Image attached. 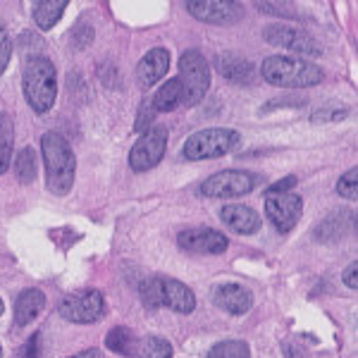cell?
<instances>
[{
  "label": "cell",
  "instance_id": "cell-20",
  "mask_svg": "<svg viewBox=\"0 0 358 358\" xmlns=\"http://www.w3.org/2000/svg\"><path fill=\"white\" fill-rule=\"evenodd\" d=\"M179 103H182V86H179V79L175 77L155 91L151 106H153V110H158V113H170V110H175Z\"/></svg>",
  "mask_w": 358,
  "mask_h": 358
},
{
  "label": "cell",
  "instance_id": "cell-32",
  "mask_svg": "<svg viewBox=\"0 0 358 358\" xmlns=\"http://www.w3.org/2000/svg\"><path fill=\"white\" fill-rule=\"evenodd\" d=\"M356 270H358V265H356V263H351L349 268L344 270V285L349 287V289H356V287H358V280H356Z\"/></svg>",
  "mask_w": 358,
  "mask_h": 358
},
{
  "label": "cell",
  "instance_id": "cell-9",
  "mask_svg": "<svg viewBox=\"0 0 358 358\" xmlns=\"http://www.w3.org/2000/svg\"><path fill=\"white\" fill-rule=\"evenodd\" d=\"M253 184H256V177L248 175V172L224 170L208 177L201 184V194L208 196V199H239V196L253 192Z\"/></svg>",
  "mask_w": 358,
  "mask_h": 358
},
{
  "label": "cell",
  "instance_id": "cell-11",
  "mask_svg": "<svg viewBox=\"0 0 358 358\" xmlns=\"http://www.w3.org/2000/svg\"><path fill=\"white\" fill-rule=\"evenodd\" d=\"M303 213V201L301 196L292 192L282 194H265V215L268 220L275 224L277 232L287 234L294 229V224L299 222Z\"/></svg>",
  "mask_w": 358,
  "mask_h": 358
},
{
  "label": "cell",
  "instance_id": "cell-17",
  "mask_svg": "<svg viewBox=\"0 0 358 358\" xmlns=\"http://www.w3.org/2000/svg\"><path fill=\"white\" fill-rule=\"evenodd\" d=\"M45 308V294L41 289H24L15 303V325L24 327Z\"/></svg>",
  "mask_w": 358,
  "mask_h": 358
},
{
  "label": "cell",
  "instance_id": "cell-26",
  "mask_svg": "<svg viewBox=\"0 0 358 358\" xmlns=\"http://www.w3.org/2000/svg\"><path fill=\"white\" fill-rule=\"evenodd\" d=\"M337 194L342 196V199L356 201V196H358V170H356V167H351L349 172H344V175L339 177Z\"/></svg>",
  "mask_w": 358,
  "mask_h": 358
},
{
  "label": "cell",
  "instance_id": "cell-33",
  "mask_svg": "<svg viewBox=\"0 0 358 358\" xmlns=\"http://www.w3.org/2000/svg\"><path fill=\"white\" fill-rule=\"evenodd\" d=\"M22 358H38V334H34L31 339H29L27 349H24V356Z\"/></svg>",
  "mask_w": 358,
  "mask_h": 358
},
{
  "label": "cell",
  "instance_id": "cell-35",
  "mask_svg": "<svg viewBox=\"0 0 358 358\" xmlns=\"http://www.w3.org/2000/svg\"><path fill=\"white\" fill-rule=\"evenodd\" d=\"M0 315H3V301H0Z\"/></svg>",
  "mask_w": 358,
  "mask_h": 358
},
{
  "label": "cell",
  "instance_id": "cell-28",
  "mask_svg": "<svg viewBox=\"0 0 358 358\" xmlns=\"http://www.w3.org/2000/svg\"><path fill=\"white\" fill-rule=\"evenodd\" d=\"M349 110L346 108H320V110H315L310 115V122H339V120H344Z\"/></svg>",
  "mask_w": 358,
  "mask_h": 358
},
{
  "label": "cell",
  "instance_id": "cell-5",
  "mask_svg": "<svg viewBox=\"0 0 358 358\" xmlns=\"http://www.w3.org/2000/svg\"><path fill=\"white\" fill-rule=\"evenodd\" d=\"M241 136L234 129H224V127H213V129L194 131L184 143V158L187 160H210L220 158V155L232 153L239 148Z\"/></svg>",
  "mask_w": 358,
  "mask_h": 358
},
{
  "label": "cell",
  "instance_id": "cell-19",
  "mask_svg": "<svg viewBox=\"0 0 358 358\" xmlns=\"http://www.w3.org/2000/svg\"><path fill=\"white\" fill-rule=\"evenodd\" d=\"M67 10V0H41V3H34V22L38 29L48 31L57 24V20Z\"/></svg>",
  "mask_w": 358,
  "mask_h": 358
},
{
  "label": "cell",
  "instance_id": "cell-1",
  "mask_svg": "<svg viewBox=\"0 0 358 358\" xmlns=\"http://www.w3.org/2000/svg\"><path fill=\"white\" fill-rule=\"evenodd\" d=\"M41 155L45 165V184H48L50 194H69L74 184V175H77V158H74V151L67 143V138L57 134V131L43 134Z\"/></svg>",
  "mask_w": 358,
  "mask_h": 358
},
{
  "label": "cell",
  "instance_id": "cell-16",
  "mask_svg": "<svg viewBox=\"0 0 358 358\" xmlns=\"http://www.w3.org/2000/svg\"><path fill=\"white\" fill-rule=\"evenodd\" d=\"M220 217L236 234H256L258 229H261V217H258V213L248 206H239V203L224 206Z\"/></svg>",
  "mask_w": 358,
  "mask_h": 358
},
{
  "label": "cell",
  "instance_id": "cell-25",
  "mask_svg": "<svg viewBox=\"0 0 358 358\" xmlns=\"http://www.w3.org/2000/svg\"><path fill=\"white\" fill-rule=\"evenodd\" d=\"M138 358H172V344L163 337H148L138 346Z\"/></svg>",
  "mask_w": 358,
  "mask_h": 358
},
{
  "label": "cell",
  "instance_id": "cell-24",
  "mask_svg": "<svg viewBox=\"0 0 358 358\" xmlns=\"http://www.w3.org/2000/svg\"><path fill=\"white\" fill-rule=\"evenodd\" d=\"M208 358H251V349L241 339H229V342L215 344L208 351Z\"/></svg>",
  "mask_w": 358,
  "mask_h": 358
},
{
  "label": "cell",
  "instance_id": "cell-29",
  "mask_svg": "<svg viewBox=\"0 0 358 358\" xmlns=\"http://www.w3.org/2000/svg\"><path fill=\"white\" fill-rule=\"evenodd\" d=\"M10 55H13V43H10V34L5 24L0 22V74L8 69L10 65Z\"/></svg>",
  "mask_w": 358,
  "mask_h": 358
},
{
  "label": "cell",
  "instance_id": "cell-30",
  "mask_svg": "<svg viewBox=\"0 0 358 358\" xmlns=\"http://www.w3.org/2000/svg\"><path fill=\"white\" fill-rule=\"evenodd\" d=\"M151 103H143L141 106V115H138V120H136V124H134V129L136 131H148L153 127V120H151Z\"/></svg>",
  "mask_w": 358,
  "mask_h": 358
},
{
  "label": "cell",
  "instance_id": "cell-23",
  "mask_svg": "<svg viewBox=\"0 0 358 358\" xmlns=\"http://www.w3.org/2000/svg\"><path fill=\"white\" fill-rule=\"evenodd\" d=\"M15 175L22 184H31L36 179V151L24 146L15 158Z\"/></svg>",
  "mask_w": 358,
  "mask_h": 358
},
{
  "label": "cell",
  "instance_id": "cell-21",
  "mask_svg": "<svg viewBox=\"0 0 358 358\" xmlns=\"http://www.w3.org/2000/svg\"><path fill=\"white\" fill-rule=\"evenodd\" d=\"M15 143V122L10 115H0V175L10 167Z\"/></svg>",
  "mask_w": 358,
  "mask_h": 358
},
{
  "label": "cell",
  "instance_id": "cell-22",
  "mask_svg": "<svg viewBox=\"0 0 358 358\" xmlns=\"http://www.w3.org/2000/svg\"><path fill=\"white\" fill-rule=\"evenodd\" d=\"M106 346L120 356H134L136 351L134 334H131V330H127V327H113L106 337Z\"/></svg>",
  "mask_w": 358,
  "mask_h": 358
},
{
  "label": "cell",
  "instance_id": "cell-6",
  "mask_svg": "<svg viewBox=\"0 0 358 358\" xmlns=\"http://www.w3.org/2000/svg\"><path fill=\"white\" fill-rule=\"evenodd\" d=\"M179 86H182V106H199L210 89V65L199 50H187L179 57Z\"/></svg>",
  "mask_w": 358,
  "mask_h": 358
},
{
  "label": "cell",
  "instance_id": "cell-18",
  "mask_svg": "<svg viewBox=\"0 0 358 358\" xmlns=\"http://www.w3.org/2000/svg\"><path fill=\"white\" fill-rule=\"evenodd\" d=\"M215 67L217 72H222L224 79L236 84H251L253 82V65L248 60L232 53H222L215 57Z\"/></svg>",
  "mask_w": 358,
  "mask_h": 358
},
{
  "label": "cell",
  "instance_id": "cell-2",
  "mask_svg": "<svg viewBox=\"0 0 358 358\" xmlns=\"http://www.w3.org/2000/svg\"><path fill=\"white\" fill-rule=\"evenodd\" d=\"M261 72L265 82L282 89H310L325 79V72L320 67L306 57L294 55H270L268 60H263Z\"/></svg>",
  "mask_w": 358,
  "mask_h": 358
},
{
  "label": "cell",
  "instance_id": "cell-36",
  "mask_svg": "<svg viewBox=\"0 0 358 358\" xmlns=\"http://www.w3.org/2000/svg\"><path fill=\"white\" fill-rule=\"evenodd\" d=\"M0 358H3V349H0Z\"/></svg>",
  "mask_w": 358,
  "mask_h": 358
},
{
  "label": "cell",
  "instance_id": "cell-14",
  "mask_svg": "<svg viewBox=\"0 0 358 358\" xmlns=\"http://www.w3.org/2000/svg\"><path fill=\"white\" fill-rule=\"evenodd\" d=\"M213 303L229 315H244L253 306V294L246 287L227 282V285H220L213 292Z\"/></svg>",
  "mask_w": 358,
  "mask_h": 358
},
{
  "label": "cell",
  "instance_id": "cell-27",
  "mask_svg": "<svg viewBox=\"0 0 358 358\" xmlns=\"http://www.w3.org/2000/svg\"><path fill=\"white\" fill-rule=\"evenodd\" d=\"M256 8L261 13H268V15H275V17H285V20H299L296 8L292 3H256Z\"/></svg>",
  "mask_w": 358,
  "mask_h": 358
},
{
  "label": "cell",
  "instance_id": "cell-12",
  "mask_svg": "<svg viewBox=\"0 0 358 358\" xmlns=\"http://www.w3.org/2000/svg\"><path fill=\"white\" fill-rule=\"evenodd\" d=\"M187 13L206 24H234L241 20L244 8L234 0H210V3L196 0V3H187Z\"/></svg>",
  "mask_w": 358,
  "mask_h": 358
},
{
  "label": "cell",
  "instance_id": "cell-31",
  "mask_svg": "<svg viewBox=\"0 0 358 358\" xmlns=\"http://www.w3.org/2000/svg\"><path fill=\"white\" fill-rule=\"evenodd\" d=\"M296 184V177H287V179H280L277 184L268 189V194H282V192H292V187Z\"/></svg>",
  "mask_w": 358,
  "mask_h": 358
},
{
  "label": "cell",
  "instance_id": "cell-3",
  "mask_svg": "<svg viewBox=\"0 0 358 358\" xmlns=\"http://www.w3.org/2000/svg\"><path fill=\"white\" fill-rule=\"evenodd\" d=\"M22 86H24V96L29 106L38 115L48 113L55 103L57 96V74L55 67L48 57H31L24 67V77H22Z\"/></svg>",
  "mask_w": 358,
  "mask_h": 358
},
{
  "label": "cell",
  "instance_id": "cell-7",
  "mask_svg": "<svg viewBox=\"0 0 358 358\" xmlns=\"http://www.w3.org/2000/svg\"><path fill=\"white\" fill-rule=\"evenodd\" d=\"M60 315L69 322H77V325H91V322L101 320L106 313V301H103V294L96 289H84L77 294H69L65 301L60 303Z\"/></svg>",
  "mask_w": 358,
  "mask_h": 358
},
{
  "label": "cell",
  "instance_id": "cell-10",
  "mask_svg": "<svg viewBox=\"0 0 358 358\" xmlns=\"http://www.w3.org/2000/svg\"><path fill=\"white\" fill-rule=\"evenodd\" d=\"M167 148V129L165 127H151L143 131V136L134 143L129 151V167L134 172H146L163 160Z\"/></svg>",
  "mask_w": 358,
  "mask_h": 358
},
{
  "label": "cell",
  "instance_id": "cell-34",
  "mask_svg": "<svg viewBox=\"0 0 358 358\" xmlns=\"http://www.w3.org/2000/svg\"><path fill=\"white\" fill-rule=\"evenodd\" d=\"M69 358H103V354L98 349H86V351H82V354L69 356Z\"/></svg>",
  "mask_w": 358,
  "mask_h": 358
},
{
  "label": "cell",
  "instance_id": "cell-8",
  "mask_svg": "<svg viewBox=\"0 0 358 358\" xmlns=\"http://www.w3.org/2000/svg\"><path fill=\"white\" fill-rule=\"evenodd\" d=\"M265 41L277 45V48H285L289 53H299V57H317L322 55V45L315 41L310 34H306L303 29L292 27V24H270L265 29Z\"/></svg>",
  "mask_w": 358,
  "mask_h": 358
},
{
  "label": "cell",
  "instance_id": "cell-4",
  "mask_svg": "<svg viewBox=\"0 0 358 358\" xmlns=\"http://www.w3.org/2000/svg\"><path fill=\"white\" fill-rule=\"evenodd\" d=\"M138 294L146 306H165L177 313H192L196 308L194 292L172 277H151V280L141 282Z\"/></svg>",
  "mask_w": 358,
  "mask_h": 358
},
{
  "label": "cell",
  "instance_id": "cell-15",
  "mask_svg": "<svg viewBox=\"0 0 358 358\" xmlns=\"http://www.w3.org/2000/svg\"><path fill=\"white\" fill-rule=\"evenodd\" d=\"M167 67H170V53L165 48H153L141 57V62L136 65V77L141 86H153L165 77Z\"/></svg>",
  "mask_w": 358,
  "mask_h": 358
},
{
  "label": "cell",
  "instance_id": "cell-13",
  "mask_svg": "<svg viewBox=\"0 0 358 358\" xmlns=\"http://www.w3.org/2000/svg\"><path fill=\"white\" fill-rule=\"evenodd\" d=\"M177 244L184 248V251L192 253H206V256H217V253H224L229 246L227 236L217 229L210 227H194V229H184L177 236Z\"/></svg>",
  "mask_w": 358,
  "mask_h": 358
}]
</instances>
